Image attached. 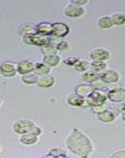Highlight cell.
I'll return each instance as SVG.
<instances>
[{
    "label": "cell",
    "instance_id": "1",
    "mask_svg": "<svg viewBox=\"0 0 125 158\" xmlns=\"http://www.w3.org/2000/svg\"><path fill=\"white\" fill-rule=\"evenodd\" d=\"M65 144L72 153L81 158H88L94 150L93 144L90 138L76 128L68 134Z\"/></svg>",
    "mask_w": 125,
    "mask_h": 158
},
{
    "label": "cell",
    "instance_id": "2",
    "mask_svg": "<svg viewBox=\"0 0 125 158\" xmlns=\"http://www.w3.org/2000/svg\"><path fill=\"white\" fill-rule=\"evenodd\" d=\"M13 130L15 133L21 135L32 133L39 136L42 134L41 128L29 119H19L16 121L13 125Z\"/></svg>",
    "mask_w": 125,
    "mask_h": 158
},
{
    "label": "cell",
    "instance_id": "3",
    "mask_svg": "<svg viewBox=\"0 0 125 158\" xmlns=\"http://www.w3.org/2000/svg\"><path fill=\"white\" fill-rule=\"evenodd\" d=\"M107 99V95L103 91L95 89L89 96L87 97L86 101L88 105H91V107H96L104 105Z\"/></svg>",
    "mask_w": 125,
    "mask_h": 158
},
{
    "label": "cell",
    "instance_id": "4",
    "mask_svg": "<svg viewBox=\"0 0 125 158\" xmlns=\"http://www.w3.org/2000/svg\"><path fill=\"white\" fill-rule=\"evenodd\" d=\"M24 42L28 44L39 45V46H46L50 44V39L43 35L33 33V34L24 36Z\"/></svg>",
    "mask_w": 125,
    "mask_h": 158
},
{
    "label": "cell",
    "instance_id": "5",
    "mask_svg": "<svg viewBox=\"0 0 125 158\" xmlns=\"http://www.w3.org/2000/svg\"><path fill=\"white\" fill-rule=\"evenodd\" d=\"M120 74L113 70H106L99 74V80L106 84H114L119 81Z\"/></svg>",
    "mask_w": 125,
    "mask_h": 158
},
{
    "label": "cell",
    "instance_id": "6",
    "mask_svg": "<svg viewBox=\"0 0 125 158\" xmlns=\"http://www.w3.org/2000/svg\"><path fill=\"white\" fill-rule=\"evenodd\" d=\"M64 14L70 18H79L85 14V10L81 6L70 3L65 6L64 9Z\"/></svg>",
    "mask_w": 125,
    "mask_h": 158
},
{
    "label": "cell",
    "instance_id": "7",
    "mask_svg": "<svg viewBox=\"0 0 125 158\" xmlns=\"http://www.w3.org/2000/svg\"><path fill=\"white\" fill-rule=\"evenodd\" d=\"M16 65L12 62L4 61L0 64V74L4 77H11L17 74Z\"/></svg>",
    "mask_w": 125,
    "mask_h": 158
},
{
    "label": "cell",
    "instance_id": "8",
    "mask_svg": "<svg viewBox=\"0 0 125 158\" xmlns=\"http://www.w3.org/2000/svg\"><path fill=\"white\" fill-rule=\"evenodd\" d=\"M108 99L112 102L120 103L125 101V89L120 88H113L109 90L108 93Z\"/></svg>",
    "mask_w": 125,
    "mask_h": 158
},
{
    "label": "cell",
    "instance_id": "9",
    "mask_svg": "<svg viewBox=\"0 0 125 158\" xmlns=\"http://www.w3.org/2000/svg\"><path fill=\"white\" fill-rule=\"evenodd\" d=\"M90 57L93 60L97 61H105L106 59H109L110 57V53L108 50L102 48H95L90 52Z\"/></svg>",
    "mask_w": 125,
    "mask_h": 158
},
{
    "label": "cell",
    "instance_id": "10",
    "mask_svg": "<svg viewBox=\"0 0 125 158\" xmlns=\"http://www.w3.org/2000/svg\"><path fill=\"white\" fill-rule=\"evenodd\" d=\"M16 67L17 71L19 74L25 75V74H29V73L34 71L35 63L29 61V60H23V61H20L19 63H17Z\"/></svg>",
    "mask_w": 125,
    "mask_h": 158
},
{
    "label": "cell",
    "instance_id": "11",
    "mask_svg": "<svg viewBox=\"0 0 125 158\" xmlns=\"http://www.w3.org/2000/svg\"><path fill=\"white\" fill-rule=\"evenodd\" d=\"M68 32V27L67 25L61 22H56L52 24V34L56 37H63L66 36Z\"/></svg>",
    "mask_w": 125,
    "mask_h": 158
},
{
    "label": "cell",
    "instance_id": "12",
    "mask_svg": "<svg viewBox=\"0 0 125 158\" xmlns=\"http://www.w3.org/2000/svg\"><path fill=\"white\" fill-rule=\"evenodd\" d=\"M67 102L72 106H83L86 102V99L76 94H71L67 97Z\"/></svg>",
    "mask_w": 125,
    "mask_h": 158
},
{
    "label": "cell",
    "instance_id": "13",
    "mask_svg": "<svg viewBox=\"0 0 125 158\" xmlns=\"http://www.w3.org/2000/svg\"><path fill=\"white\" fill-rule=\"evenodd\" d=\"M115 114L110 110L106 109L97 115V118L102 123H111L115 119Z\"/></svg>",
    "mask_w": 125,
    "mask_h": 158
},
{
    "label": "cell",
    "instance_id": "14",
    "mask_svg": "<svg viewBox=\"0 0 125 158\" xmlns=\"http://www.w3.org/2000/svg\"><path fill=\"white\" fill-rule=\"evenodd\" d=\"M54 84V78L51 75H42L39 77L37 85L42 88H49Z\"/></svg>",
    "mask_w": 125,
    "mask_h": 158
},
{
    "label": "cell",
    "instance_id": "15",
    "mask_svg": "<svg viewBox=\"0 0 125 158\" xmlns=\"http://www.w3.org/2000/svg\"><path fill=\"white\" fill-rule=\"evenodd\" d=\"M94 88L91 85H87V84H81L77 85L76 88V94L78 95L81 96V97H88L90 94L94 91Z\"/></svg>",
    "mask_w": 125,
    "mask_h": 158
},
{
    "label": "cell",
    "instance_id": "16",
    "mask_svg": "<svg viewBox=\"0 0 125 158\" xmlns=\"http://www.w3.org/2000/svg\"><path fill=\"white\" fill-rule=\"evenodd\" d=\"M36 33L40 35H48L52 34V24L47 23V22H43V23H40L38 25H36V27L35 28Z\"/></svg>",
    "mask_w": 125,
    "mask_h": 158
},
{
    "label": "cell",
    "instance_id": "17",
    "mask_svg": "<svg viewBox=\"0 0 125 158\" xmlns=\"http://www.w3.org/2000/svg\"><path fill=\"white\" fill-rule=\"evenodd\" d=\"M38 137L39 136L32 133L25 134V135H21L20 142L26 146H31V145H34L37 142Z\"/></svg>",
    "mask_w": 125,
    "mask_h": 158
},
{
    "label": "cell",
    "instance_id": "18",
    "mask_svg": "<svg viewBox=\"0 0 125 158\" xmlns=\"http://www.w3.org/2000/svg\"><path fill=\"white\" fill-rule=\"evenodd\" d=\"M82 78L84 81L93 84V83L99 81V74L95 71H92V70L85 71L83 73Z\"/></svg>",
    "mask_w": 125,
    "mask_h": 158
},
{
    "label": "cell",
    "instance_id": "19",
    "mask_svg": "<svg viewBox=\"0 0 125 158\" xmlns=\"http://www.w3.org/2000/svg\"><path fill=\"white\" fill-rule=\"evenodd\" d=\"M90 68L92 71H95L96 73H102V72L106 70L107 68V64L105 61H97L93 60L90 63Z\"/></svg>",
    "mask_w": 125,
    "mask_h": 158
},
{
    "label": "cell",
    "instance_id": "20",
    "mask_svg": "<svg viewBox=\"0 0 125 158\" xmlns=\"http://www.w3.org/2000/svg\"><path fill=\"white\" fill-rule=\"evenodd\" d=\"M50 72V67H48L43 63H35L34 73L38 76L47 75Z\"/></svg>",
    "mask_w": 125,
    "mask_h": 158
},
{
    "label": "cell",
    "instance_id": "21",
    "mask_svg": "<svg viewBox=\"0 0 125 158\" xmlns=\"http://www.w3.org/2000/svg\"><path fill=\"white\" fill-rule=\"evenodd\" d=\"M60 57L57 55H53V56H44L43 59V63L47 65L48 67H56L60 63Z\"/></svg>",
    "mask_w": 125,
    "mask_h": 158
},
{
    "label": "cell",
    "instance_id": "22",
    "mask_svg": "<svg viewBox=\"0 0 125 158\" xmlns=\"http://www.w3.org/2000/svg\"><path fill=\"white\" fill-rule=\"evenodd\" d=\"M38 79H39V76L35 73H29V74L21 76L22 81L28 85L37 84Z\"/></svg>",
    "mask_w": 125,
    "mask_h": 158
},
{
    "label": "cell",
    "instance_id": "23",
    "mask_svg": "<svg viewBox=\"0 0 125 158\" xmlns=\"http://www.w3.org/2000/svg\"><path fill=\"white\" fill-rule=\"evenodd\" d=\"M98 25L102 29H109V28L113 27V22L111 19L110 17L109 16H103L101 17L98 19Z\"/></svg>",
    "mask_w": 125,
    "mask_h": 158
},
{
    "label": "cell",
    "instance_id": "24",
    "mask_svg": "<svg viewBox=\"0 0 125 158\" xmlns=\"http://www.w3.org/2000/svg\"><path fill=\"white\" fill-rule=\"evenodd\" d=\"M113 25H122L125 24V15L121 13H116L110 17Z\"/></svg>",
    "mask_w": 125,
    "mask_h": 158
},
{
    "label": "cell",
    "instance_id": "25",
    "mask_svg": "<svg viewBox=\"0 0 125 158\" xmlns=\"http://www.w3.org/2000/svg\"><path fill=\"white\" fill-rule=\"evenodd\" d=\"M41 52L43 54L44 56H53V55H57V49H56L55 46L51 44L46 45L41 47L40 48Z\"/></svg>",
    "mask_w": 125,
    "mask_h": 158
},
{
    "label": "cell",
    "instance_id": "26",
    "mask_svg": "<svg viewBox=\"0 0 125 158\" xmlns=\"http://www.w3.org/2000/svg\"><path fill=\"white\" fill-rule=\"evenodd\" d=\"M76 70L80 72H85L90 68V63L86 60H79L74 66Z\"/></svg>",
    "mask_w": 125,
    "mask_h": 158
},
{
    "label": "cell",
    "instance_id": "27",
    "mask_svg": "<svg viewBox=\"0 0 125 158\" xmlns=\"http://www.w3.org/2000/svg\"><path fill=\"white\" fill-rule=\"evenodd\" d=\"M109 158H125V149H120L110 155Z\"/></svg>",
    "mask_w": 125,
    "mask_h": 158
},
{
    "label": "cell",
    "instance_id": "28",
    "mask_svg": "<svg viewBox=\"0 0 125 158\" xmlns=\"http://www.w3.org/2000/svg\"><path fill=\"white\" fill-rule=\"evenodd\" d=\"M80 59H77V58L75 57H70L68 58L67 59H64V63L66 65H68V66H75L76 63L79 61Z\"/></svg>",
    "mask_w": 125,
    "mask_h": 158
},
{
    "label": "cell",
    "instance_id": "29",
    "mask_svg": "<svg viewBox=\"0 0 125 158\" xmlns=\"http://www.w3.org/2000/svg\"><path fill=\"white\" fill-rule=\"evenodd\" d=\"M55 47H56V49H57V50L63 51V50H65V49L68 48V44H67L66 42L61 41V42H60V43L57 44Z\"/></svg>",
    "mask_w": 125,
    "mask_h": 158
},
{
    "label": "cell",
    "instance_id": "30",
    "mask_svg": "<svg viewBox=\"0 0 125 158\" xmlns=\"http://www.w3.org/2000/svg\"><path fill=\"white\" fill-rule=\"evenodd\" d=\"M91 108H92V111L97 114L106 109V107H105V105H101V106H96V107H91Z\"/></svg>",
    "mask_w": 125,
    "mask_h": 158
},
{
    "label": "cell",
    "instance_id": "31",
    "mask_svg": "<svg viewBox=\"0 0 125 158\" xmlns=\"http://www.w3.org/2000/svg\"><path fill=\"white\" fill-rule=\"evenodd\" d=\"M122 118H123V120L125 122V111H123V113H122Z\"/></svg>",
    "mask_w": 125,
    "mask_h": 158
},
{
    "label": "cell",
    "instance_id": "32",
    "mask_svg": "<svg viewBox=\"0 0 125 158\" xmlns=\"http://www.w3.org/2000/svg\"><path fill=\"white\" fill-rule=\"evenodd\" d=\"M1 104H2V101H1V99H0V105H1Z\"/></svg>",
    "mask_w": 125,
    "mask_h": 158
},
{
    "label": "cell",
    "instance_id": "33",
    "mask_svg": "<svg viewBox=\"0 0 125 158\" xmlns=\"http://www.w3.org/2000/svg\"><path fill=\"white\" fill-rule=\"evenodd\" d=\"M0 150H1V146H0Z\"/></svg>",
    "mask_w": 125,
    "mask_h": 158
}]
</instances>
